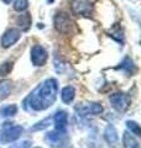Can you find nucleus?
I'll list each match as a JSON object with an SVG mask.
<instances>
[{"mask_svg": "<svg viewBox=\"0 0 141 148\" xmlns=\"http://www.w3.org/2000/svg\"><path fill=\"white\" fill-rule=\"evenodd\" d=\"M55 24H56V29L59 32H67L72 27V21L66 14H58L55 17Z\"/></svg>", "mask_w": 141, "mask_h": 148, "instance_id": "1", "label": "nucleus"}, {"mask_svg": "<svg viewBox=\"0 0 141 148\" xmlns=\"http://www.w3.org/2000/svg\"><path fill=\"white\" fill-rule=\"evenodd\" d=\"M17 22L20 24L21 27L24 26V29H27L29 25H30V15L29 14H24V15H21L17 18Z\"/></svg>", "mask_w": 141, "mask_h": 148, "instance_id": "5", "label": "nucleus"}, {"mask_svg": "<svg viewBox=\"0 0 141 148\" xmlns=\"http://www.w3.org/2000/svg\"><path fill=\"white\" fill-rule=\"evenodd\" d=\"M19 37H20V34H19V31L16 30H10L8 31L5 35H4L3 40H1V43L4 47H9V46H11L12 43H15L16 41L19 40Z\"/></svg>", "mask_w": 141, "mask_h": 148, "instance_id": "3", "label": "nucleus"}, {"mask_svg": "<svg viewBox=\"0 0 141 148\" xmlns=\"http://www.w3.org/2000/svg\"><path fill=\"white\" fill-rule=\"evenodd\" d=\"M3 1H4V3H5V4H10V3L12 1V0H3Z\"/></svg>", "mask_w": 141, "mask_h": 148, "instance_id": "6", "label": "nucleus"}, {"mask_svg": "<svg viewBox=\"0 0 141 148\" xmlns=\"http://www.w3.org/2000/svg\"><path fill=\"white\" fill-rule=\"evenodd\" d=\"M72 9L76 14H89L92 11V3L89 0H73Z\"/></svg>", "mask_w": 141, "mask_h": 148, "instance_id": "2", "label": "nucleus"}, {"mask_svg": "<svg viewBox=\"0 0 141 148\" xmlns=\"http://www.w3.org/2000/svg\"><path fill=\"white\" fill-rule=\"evenodd\" d=\"M27 6H29V1L27 0H15V3H14V9L16 11L26 10Z\"/></svg>", "mask_w": 141, "mask_h": 148, "instance_id": "4", "label": "nucleus"}, {"mask_svg": "<svg viewBox=\"0 0 141 148\" xmlns=\"http://www.w3.org/2000/svg\"><path fill=\"white\" fill-rule=\"evenodd\" d=\"M55 1V0H47V3H48V4H52Z\"/></svg>", "mask_w": 141, "mask_h": 148, "instance_id": "7", "label": "nucleus"}]
</instances>
